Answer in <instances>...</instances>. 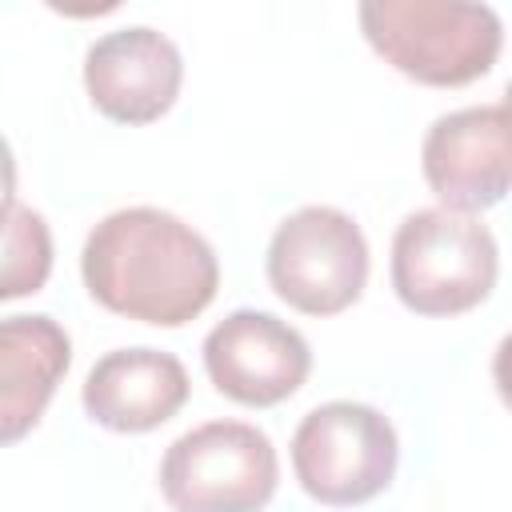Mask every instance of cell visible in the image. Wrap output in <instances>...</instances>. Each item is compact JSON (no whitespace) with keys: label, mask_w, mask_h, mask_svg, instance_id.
Returning a JSON list of instances; mask_svg holds the SVG:
<instances>
[{"label":"cell","mask_w":512,"mask_h":512,"mask_svg":"<svg viewBox=\"0 0 512 512\" xmlns=\"http://www.w3.org/2000/svg\"><path fill=\"white\" fill-rule=\"evenodd\" d=\"M80 276L100 308L140 324L180 328L216 300L220 260L192 224L136 204L108 212L88 232Z\"/></svg>","instance_id":"cell-1"},{"label":"cell","mask_w":512,"mask_h":512,"mask_svg":"<svg viewBox=\"0 0 512 512\" xmlns=\"http://www.w3.org/2000/svg\"><path fill=\"white\" fill-rule=\"evenodd\" d=\"M356 16L372 52L428 88H464L488 76L504 48V24L488 4L364 0Z\"/></svg>","instance_id":"cell-2"},{"label":"cell","mask_w":512,"mask_h":512,"mask_svg":"<svg viewBox=\"0 0 512 512\" xmlns=\"http://www.w3.org/2000/svg\"><path fill=\"white\" fill-rule=\"evenodd\" d=\"M392 292L416 316H460L484 304L500 276V248L480 216L420 208L392 236Z\"/></svg>","instance_id":"cell-3"},{"label":"cell","mask_w":512,"mask_h":512,"mask_svg":"<svg viewBox=\"0 0 512 512\" xmlns=\"http://www.w3.org/2000/svg\"><path fill=\"white\" fill-rule=\"evenodd\" d=\"M280 484V460L256 424L208 420L176 436L160 460L172 512H260Z\"/></svg>","instance_id":"cell-4"},{"label":"cell","mask_w":512,"mask_h":512,"mask_svg":"<svg viewBox=\"0 0 512 512\" xmlns=\"http://www.w3.org/2000/svg\"><path fill=\"white\" fill-rule=\"evenodd\" d=\"M396 464V428L372 404H316L292 432V472L300 488L328 508L368 504L392 484Z\"/></svg>","instance_id":"cell-5"},{"label":"cell","mask_w":512,"mask_h":512,"mask_svg":"<svg viewBox=\"0 0 512 512\" xmlns=\"http://www.w3.org/2000/svg\"><path fill=\"white\" fill-rule=\"evenodd\" d=\"M368 264L360 224L332 204H308L284 216L264 260L272 292L304 316H336L352 308L364 296Z\"/></svg>","instance_id":"cell-6"},{"label":"cell","mask_w":512,"mask_h":512,"mask_svg":"<svg viewBox=\"0 0 512 512\" xmlns=\"http://www.w3.org/2000/svg\"><path fill=\"white\" fill-rule=\"evenodd\" d=\"M420 168L440 208L476 216L496 208L512 184L508 104H476L436 116L420 144Z\"/></svg>","instance_id":"cell-7"},{"label":"cell","mask_w":512,"mask_h":512,"mask_svg":"<svg viewBox=\"0 0 512 512\" xmlns=\"http://www.w3.org/2000/svg\"><path fill=\"white\" fill-rule=\"evenodd\" d=\"M204 372L220 396L244 408H272L304 388L312 348L288 320L236 308L204 336Z\"/></svg>","instance_id":"cell-8"},{"label":"cell","mask_w":512,"mask_h":512,"mask_svg":"<svg viewBox=\"0 0 512 512\" xmlns=\"http://www.w3.org/2000/svg\"><path fill=\"white\" fill-rule=\"evenodd\" d=\"M184 84V60L180 48L148 28H116L104 32L88 56H84V88L96 112H104L116 124H152L160 120Z\"/></svg>","instance_id":"cell-9"},{"label":"cell","mask_w":512,"mask_h":512,"mask_svg":"<svg viewBox=\"0 0 512 512\" xmlns=\"http://www.w3.org/2000/svg\"><path fill=\"white\" fill-rule=\"evenodd\" d=\"M188 372L160 348L104 352L84 380V412L108 432H152L188 404Z\"/></svg>","instance_id":"cell-10"},{"label":"cell","mask_w":512,"mask_h":512,"mask_svg":"<svg viewBox=\"0 0 512 512\" xmlns=\"http://www.w3.org/2000/svg\"><path fill=\"white\" fill-rule=\"evenodd\" d=\"M72 364V340L52 316L0 320V444L24 440Z\"/></svg>","instance_id":"cell-11"},{"label":"cell","mask_w":512,"mask_h":512,"mask_svg":"<svg viewBox=\"0 0 512 512\" xmlns=\"http://www.w3.org/2000/svg\"><path fill=\"white\" fill-rule=\"evenodd\" d=\"M52 276V232L40 212L16 204L0 224V300L32 296Z\"/></svg>","instance_id":"cell-12"},{"label":"cell","mask_w":512,"mask_h":512,"mask_svg":"<svg viewBox=\"0 0 512 512\" xmlns=\"http://www.w3.org/2000/svg\"><path fill=\"white\" fill-rule=\"evenodd\" d=\"M12 208H16V156L0 136V224L8 220Z\"/></svg>","instance_id":"cell-13"}]
</instances>
